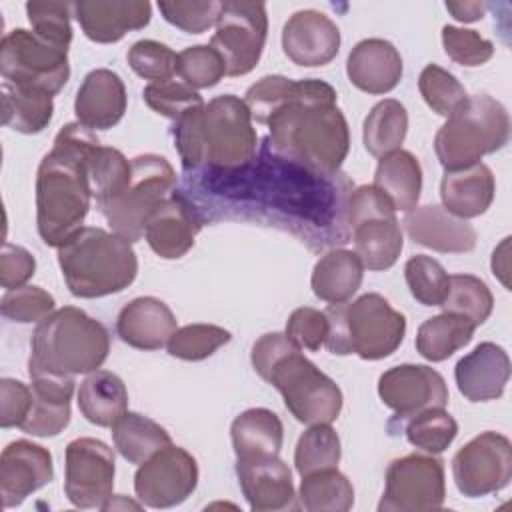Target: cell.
Here are the masks:
<instances>
[{
	"label": "cell",
	"mask_w": 512,
	"mask_h": 512,
	"mask_svg": "<svg viewBox=\"0 0 512 512\" xmlns=\"http://www.w3.org/2000/svg\"><path fill=\"white\" fill-rule=\"evenodd\" d=\"M244 102L252 120L268 126L270 148L282 160L318 176H334L346 160L348 122L328 82L268 74L246 90Z\"/></svg>",
	"instance_id": "cell-1"
},
{
	"label": "cell",
	"mask_w": 512,
	"mask_h": 512,
	"mask_svg": "<svg viewBox=\"0 0 512 512\" xmlns=\"http://www.w3.org/2000/svg\"><path fill=\"white\" fill-rule=\"evenodd\" d=\"M80 122L60 128L36 172V228L46 246L60 248L80 228L94 198L90 162L100 148Z\"/></svg>",
	"instance_id": "cell-2"
},
{
	"label": "cell",
	"mask_w": 512,
	"mask_h": 512,
	"mask_svg": "<svg viewBox=\"0 0 512 512\" xmlns=\"http://www.w3.org/2000/svg\"><path fill=\"white\" fill-rule=\"evenodd\" d=\"M246 102L222 94L174 122V146L186 172L198 168L240 170L256 156L258 134Z\"/></svg>",
	"instance_id": "cell-3"
},
{
	"label": "cell",
	"mask_w": 512,
	"mask_h": 512,
	"mask_svg": "<svg viewBox=\"0 0 512 512\" xmlns=\"http://www.w3.org/2000/svg\"><path fill=\"white\" fill-rule=\"evenodd\" d=\"M254 372L272 384L288 412L302 424H332L342 410V390L286 334L268 332L252 346Z\"/></svg>",
	"instance_id": "cell-4"
},
{
	"label": "cell",
	"mask_w": 512,
	"mask_h": 512,
	"mask_svg": "<svg viewBox=\"0 0 512 512\" xmlns=\"http://www.w3.org/2000/svg\"><path fill=\"white\" fill-rule=\"evenodd\" d=\"M56 250L62 278L76 298L118 294L138 274L132 242L98 226L80 228Z\"/></svg>",
	"instance_id": "cell-5"
},
{
	"label": "cell",
	"mask_w": 512,
	"mask_h": 512,
	"mask_svg": "<svg viewBox=\"0 0 512 512\" xmlns=\"http://www.w3.org/2000/svg\"><path fill=\"white\" fill-rule=\"evenodd\" d=\"M108 352L106 326L82 308L64 306L36 324L28 370L56 376L90 374L106 362Z\"/></svg>",
	"instance_id": "cell-6"
},
{
	"label": "cell",
	"mask_w": 512,
	"mask_h": 512,
	"mask_svg": "<svg viewBox=\"0 0 512 512\" xmlns=\"http://www.w3.org/2000/svg\"><path fill=\"white\" fill-rule=\"evenodd\" d=\"M328 336L324 346L338 356L356 354L362 360H382L396 352L406 334V318L390 302L368 292L356 300L330 304L324 310Z\"/></svg>",
	"instance_id": "cell-7"
},
{
	"label": "cell",
	"mask_w": 512,
	"mask_h": 512,
	"mask_svg": "<svg viewBox=\"0 0 512 512\" xmlns=\"http://www.w3.org/2000/svg\"><path fill=\"white\" fill-rule=\"evenodd\" d=\"M176 186L172 164L158 154H140L128 168L96 196V204L112 232L136 242L144 236L150 214Z\"/></svg>",
	"instance_id": "cell-8"
},
{
	"label": "cell",
	"mask_w": 512,
	"mask_h": 512,
	"mask_svg": "<svg viewBox=\"0 0 512 512\" xmlns=\"http://www.w3.org/2000/svg\"><path fill=\"white\" fill-rule=\"evenodd\" d=\"M508 138L510 116L504 104L488 94H474L440 126L434 150L446 172L462 170L504 148Z\"/></svg>",
	"instance_id": "cell-9"
},
{
	"label": "cell",
	"mask_w": 512,
	"mask_h": 512,
	"mask_svg": "<svg viewBox=\"0 0 512 512\" xmlns=\"http://www.w3.org/2000/svg\"><path fill=\"white\" fill-rule=\"evenodd\" d=\"M2 80L56 96L70 78L68 48L54 46L32 30L14 28L0 42Z\"/></svg>",
	"instance_id": "cell-10"
},
{
	"label": "cell",
	"mask_w": 512,
	"mask_h": 512,
	"mask_svg": "<svg viewBox=\"0 0 512 512\" xmlns=\"http://www.w3.org/2000/svg\"><path fill=\"white\" fill-rule=\"evenodd\" d=\"M266 36L268 16L264 2L226 0L220 6L210 46L224 60L226 76H244L256 68Z\"/></svg>",
	"instance_id": "cell-11"
},
{
	"label": "cell",
	"mask_w": 512,
	"mask_h": 512,
	"mask_svg": "<svg viewBox=\"0 0 512 512\" xmlns=\"http://www.w3.org/2000/svg\"><path fill=\"white\" fill-rule=\"evenodd\" d=\"M384 480L380 512H426L444 504V464L434 454H406L392 460Z\"/></svg>",
	"instance_id": "cell-12"
},
{
	"label": "cell",
	"mask_w": 512,
	"mask_h": 512,
	"mask_svg": "<svg viewBox=\"0 0 512 512\" xmlns=\"http://www.w3.org/2000/svg\"><path fill=\"white\" fill-rule=\"evenodd\" d=\"M452 478L458 492L466 498L500 492L512 478L510 440L492 430L474 436L454 454Z\"/></svg>",
	"instance_id": "cell-13"
},
{
	"label": "cell",
	"mask_w": 512,
	"mask_h": 512,
	"mask_svg": "<svg viewBox=\"0 0 512 512\" xmlns=\"http://www.w3.org/2000/svg\"><path fill=\"white\" fill-rule=\"evenodd\" d=\"M378 396L394 412L388 420L390 434H398L406 420L448 404V388L440 372L424 364H400L378 378Z\"/></svg>",
	"instance_id": "cell-14"
},
{
	"label": "cell",
	"mask_w": 512,
	"mask_h": 512,
	"mask_svg": "<svg viewBox=\"0 0 512 512\" xmlns=\"http://www.w3.org/2000/svg\"><path fill=\"white\" fill-rule=\"evenodd\" d=\"M64 494L76 508H102L114 490L116 462L108 444L98 438H76L64 454Z\"/></svg>",
	"instance_id": "cell-15"
},
{
	"label": "cell",
	"mask_w": 512,
	"mask_h": 512,
	"mask_svg": "<svg viewBox=\"0 0 512 512\" xmlns=\"http://www.w3.org/2000/svg\"><path fill=\"white\" fill-rule=\"evenodd\" d=\"M198 486L196 458L180 448L166 446L142 462L134 474L136 498L148 508L182 504Z\"/></svg>",
	"instance_id": "cell-16"
},
{
	"label": "cell",
	"mask_w": 512,
	"mask_h": 512,
	"mask_svg": "<svg viewBox=\"0 0 512 512\" xmlns=\"http://www.w3.org/2000/svg\"><path fill=\"white\" fill-rule=\"evenodd\" d=\"M54 478L48 448L26 438L10 442L0 454V496L4 508L20 506Z\"/></svg>",
	"instance_id": "cell-17"
},
{
	"label": "cell",
	"mask_w": 512,
	"mask_h": 512,
	"mask_svg": "<svg viewBox=\"0 0 512 512\" xmlns=\"http://www.w3.org/2000/svg\"><path fill=\"white\" fill-rule=\"evenodd\" d=\"M236 476L240 490L254 512L296 510L298 494L294 490L292 472L278 456H262L252 460H236Z\"/></svg>",
	"instance_id": "cell-18"
},
{
	"label": "cell",
	"mask_w": 512,
	"mask_h": 512,
	"mask_svg": "<svg viewBox=\"0 0 512 512\" xmlns=\"http://www.w3.org/2000/svg\"><path fill=\"white\" fill-rule=\"evenodd\" d=\"M282 50L296 66H326L340 50V30L324 12L298 10L282 28Z\"/></svg>",
	"instance_id": "cell-19"
},
{
	"label": "cell",
	"mask_w": 512,
	"mask_h": 512,
	"mask_svg": "<svg viewBox=\"0 0 512 512\" xmlns=\"http://www.w3.org/2000/svg\"><path fill=\"white\" fill-rule=\"evenodd\" d=\"M404 230L414 244L442 254H464L476 246V230L468 220L450 214L444 206L426 204L406 212Z\"/></svg>",
	"instance_id": "cell-20"
},
{
	"label": "cell",
	"mask_w": 512,
	"mask_h": 512,
	"mask_svg": "<svg viewBox=\"0 0 512 512\" xmlns=\"http://www.w3.org/2000/svg\"><path fill=\"white\" fill-rule=\"evenodd\" d=\"M74 18L88 40L96 44H114L128 32L148 26L152 6L146 0H80L74 2Z\"/></svg>",
	"instance_id": "cell-21"
},
{
	"label": "cell",
	"mask_w": 512,
	"mask_h": 512,
	"mask_svg": "<svg viewBox=\"0 0 512 512\" xmlns=\"http://www.w3.org/2000/svg\"><path fill=\"white\" fill-rule=\"evenodd\" d=\"M510 378L508 352L494 342H480L454 368L460 394L470 402L498 400Z\"/></svg>",
	"instance_id": "cell-22"
},
{
	"label": "cell",
	"mask_w": 512,
	"mask_h": 512,
	"mask_svg": "<svg viewBox=\"0 0 512 512\" xmlns=\"http://www.w3.org/2000/svg\"><path fill=\"white\" fill-rule=\"evenodd\" d=\"M28 374L32 406L20 430L38 438L58 436L70 422L74 376H56L34 370H28Z\"/></svg>",
	"instance_id": "cell-23"
},
{
	"label": "cell",
	"mask_w": 512,
	"mask_h": 512,
	"mask_svg": "<svg viewBox=\"0 0 512 512\" xmlns=\"http://www.w3.org/2000/svg\"><path fill=\"white\" fill-rule=\"evenodd\" d=\"M202 228L196 210L182 196H168L148 218L144 238L154 254L164 260L182 258Z\"/></svg>",
	"instance_id": "cell-24"
},
{
	"label": "cell",
	"mask_w": 512,
	"mask_h": 512,
	"mask_svg": "<svg viewBox=\"0 0 512 512\" xmlns=\"http://www.w3.org/2000/svg\"><path fill=\"white\" fill-rule=\"evenodd\" d=\"M126 104L128 96L122 78L108 68H96L84 76L76 92L74 114L90 130H108L122 120Z\"/></svg>",
	"instance_id": "cell-25"
},
{
	"label": "cell",
	"mask_w": 512,
	"mask_h": 512,
	"mask_svg": "<svg viewBox=\"0 0 512 512\" xmlns=\"http://www.w3.org/2000/svg\"><path fill=\"white\" fill-rule=\"evenodd\" d=\"M404 66L398 48L384 38L360 40L348 54V80L366 94H386L402 78Z\"/></svg>",
	"instance_id": "cell-26"
},
{
	"label": "cell",
	"mask_w": 512,
	"mask_h": 512,
	"mask_svg": "<svg viewBox=\"0 0 512 512\" xmlns=\"http://www.w3.org/2000/svg\"><path fill=\"white\" fill-rule=\"evenodd\" d=\"M176 316L166 302L154 296L130 300L116 318L120 340L138 350H160L176 332Z\"/></svg>",
	"instance_id": "cell-27"
},
{
	"label": "cell",
	"mask_w": 512,
	"mask_h": 512,
	"mask_svg": "<svg viewBox=\"0 0 512 512\" xmlns=\"http://www.w3.org/2000/svg\"><path fill=\"white\" fill-rule=\"evenodd\" d=\"M494 192V174L482 162L462 170H448L440 182L442 206L462 220L484 214L494 200Z\"/></svg>",
	"instance_id": "cell-28"
},
{
	"label": "cell",
	"mask_w": 512,
	"mask_h": 512,
	"mask_svg": "<svg viewBox=\"0 0 512 512\" xmlns=\"http://www.w3.org/2000/svg\"><path fill=\"white\" fill-rule=\"evenodd\" d=\"M230 438L236 460L278 456L284 440V426L268 408H248L230 424Z\"/></svg>",
	"instance_id": "cell-29"
},
{
	"label": "cell",
	"mask_w": 512,
	"mask_h": 512,
	"mask_svg": "<svg viewBox=\"0 0 512 512\" xmlns=\"http://www.w3.org/2000/svg\"><path fill=\"white\" fill-rule=\"evenodd\" d=\"M364 266L356 252L336 248L326 252L312 270L310 286L316 298L328 304L348 302L360 288Z\"/></svg>",
	"instance_id": "cell-30"
},
{
	"label": "cell",
	"mask_w": 512,
	"mask_h": 512,
	"mask_svg": "<svg viewBox=\"0 0 512 512\" xmlns=\"http://www.w3.org/2000/svg\"><path fill=\"white\" fill-rule=\"evenodd\" d=\"M78 408L90 424L112 428L128 410L126 384L118 374L98 368L80 382Z\"/></svg>",
	"instance_id": "cell-31"
},
{
	"label": "cell",
	"mask_w": 512,
	"mask_h": 512,
	"mask_svg": "<svg viewBox=\"0 0 512 512\" xmlns=\"http://www.w3.org/2000/svg\"><path fill=\"white\" fill-rule=\"evenodd\" d=\"M374 186L392 202L394 210L410 212L418 206L422 192V168L408 150H394L378 160Z\"/></svg>",
	"instance_id": "cell-32"
},
{
	"label": "cell",
	"mask_w": 512,
	"mask_h": 512,
	"mask_svg": "<svg viewBox=\"0 0 512 512\" xmlns=\"http://www.w3.org/2000/svg\"><path fill=\"white\" fill-rule=\"evenodd\" d=\"M352 240L354 252L362 266L374 272L392 268L404 246L400 222L396 216L372 218L356 224L352 228Z\"/></svg>",
	"instance_id": "cell-33"
},
{
	"label": "cell",
	"mask_w": 512,
	"mask_h": 512,
	"mask_svg": "<svg viewBox=\"0 0 512 512\" xmlns=\"http://www.w3.org/2000/svg\"><path fill=\"white\" fill-rule=\"evenodd\" d=\"M112 440L116 450L130 464H142L158 450L172 444L164 426L138 412H124L112 426Z\"/></svg>",
	"instance_id": "cell-34"
},
{
	"label": "cell",
	"mask_w": 512,
	"mask_h": 512,
	"mask_svg": "<svg viewBox=\"0 0 512 512\" xmlns=\"http://www.w3.org/2000/svg\"><path fill=\"white\" fill-rule=\"evenodd\" d=\"M474 330L476 326L466 316L442 312L420 324L416 332V350L430 362L448 360L472 340Z\"/></svg>",
	"instance_id": "cell-35"
},
{
	"label": "cell",
	"mask_w": 512,
	"mask_h": 512,
	"mask_svg": "<svg viewBox=\"0 0 512 512\" xmlns=\"http://www.w3.org/2000/svg\"><path fill=\"white\" fill-rule=\"evenodd\" d=\"M54 114L52 96L2 82V124L20 134L42 132Z\"/></svg>",
	"instance_id": "cell-36"
},
{
	"label": "cell",
	"mask_w": 512,
	"mask_h": 512,
	"mask_svg": "<svg viewBox=\"0 0 512 512\" xmlns=\"http://www.w3.org/2000/svg\"><path fill=\"white\" fill-rule=\"evenodd\" d=\"M408 132V112L402 102L384 98L372 106L362 126L364 148L382 158L394 150H400Z\"/></svg>",
	"instance_id": "cell-37"
},
{
	"label": "cell",
	"mask_w": 512,
	"mask_h": 512,
	"mask_svg": "<svg viewBox=\"0 0 512 512\" xmlns=\"http://www.w3.org/2000/svg\"><path fill=\"white\" fill-rule=\"evenodd\" d=\"M298 500L308 512H348L354 506V486L338 468L318 470L302 476Z\"/></svg>",
	"instance_id": "cell-38"
},
{
	"label": "cell",
	"mask_w": 512,
	"mask_h": 512,
	"mask_svg": "<svg viewBox=\"0 0 512 512\" xmlns=\"http://www.w3.org/2000/svg\"><path fill=\"white\" fill-rule=\"evenodd\" d=\"M342 456L340 438L330 424H312L304 430L296 442L294 466L300 476L338 468Z\"/></svg>",
	"instance_id": "cell-39"
},
{
	"label": "cell",
	"mask_w": 512,
	"mask_h": 512,
	"mask_svg": "<svg viewBox=\"0 0 512 512\" xmlns=\"http://www.w3.org/2000/svg\"><path fill=\"white\" fill-rule=\"evenodd\" d=\"M442 312H454L466 316L474 326L488 320L494 308V296L484 280L472 274H452L448 282V294L440 304Z\"/></svg>",
	"instance_id": "cell-40"
},
{
	"label": "cell",
	"mask_w": 512,
	"mask_h": 512,
	"mask_svg": "<svg viewBox=\"0 0 512 512\" xmlns=\"http://www.w3.org/2000/svg\"><path fill=\"white\" fill-rule=\"evenodd\" d=\"M406 440L426 454L444 452L458 434V422L444 408H428L402 426Z\"/></svg>",
	"instance_id": "cell-41"
},
{
	"label": "cell",
	"mask_w": 512,
	"mask_h": 512,
	"mask_svg": "<svg viewBox=\"0 0 512 512\" xmlns=\"http://www.w3.org/2000/svg\"><path fill=\"white\" fill-rule=\"evenodd\" d=\"M230 338L232 334L216 324H186L176 328L166 348L168 354L178 360L198 362L212 356L218 348L228 344Z\"/></svg>",
	"instance_id": "cell-42"
},
{
	"label": "cell",
	"mask_w": 512,
	"mask_h": 512,
	"mask_svg": "<svg viewBox=\"0 0 512 512\" xmlns=\"http://www.w3.org/2000/svg\"><path fill=\"white\" fill-rule=\"evenodd\" d=\"M418 90L424 102L444 118L452 116L468 100L466 88L458 82V78L438 64H428L422 68L418 76Z\"/></svg>",
	"instance_id": "cell-43"
},
{
	"label": "cell",
	"mask_w": 512,
	"mask_h": 512,
	"mask_svg": "<svg viewBox=\"0 0 512 512\" xmlns=\"http://www.w3.org/2000/svg\"><path fill=\"white\" fill-rule=\"evenodd\" d=\"M404 278L410 294L422 306H440L448 294L450 276L444 266L426 254H416L404 264Z\"/></svg>",
	"instance_id": "cell-44"
},
{
	"label": "cell",
	"mask_w": 512,
	"mask_h": 512,
	"mask_svg": "<svg viewBox=\"0 0 512 512\" xmlns=\"http://www.w3.org/2000/svg\"><path fill=\"white\" fill-rule=\"evenodd\" d=\"M176 74L190 88L202 90L216 86L226 76V66L210 44H196L178 52Z\"/></svg>",
	"instance_id": "cell-45"
},
{
	"label": "cell",
	"mask_w": 512,
	"mask_h": 512,
	"mask_svg": "<svg viewBox=\"0 0 512 512\" xmlns=\"http://www.w3.org/2000/svg\"><path fill=\"white\" fill-rule=\"evenodd\" d=\"M70 12H74V4L68 2H26V16L32 32L42 40L62 48H68L72 42Z\"/></svg>",
	"instance_id": "cell-46"
},
{
	"label": "cell",
	"mask_w": 512,
	"mask_h": 512,
	"mask_svg": "<svg viewBox=\"0 0 512 512\" xmlns=\"http://www.w3.org/2000/svg\"><path fill=\"white\" fill-rule=\"evenodd\" d=\"M144 102L160 116L170 120H180L186 112L204 104L198 90L190 88L182 80H164V82H150L144 92Z\"/></svg>",
	"instance_id": "cell-47"
},
{
	"label": "cell",
	"mask_w": 512,
	"mask_h": 512,
	"mask_svg": "<svg viewBox=\"0 0 512 512\" xmlns=\"http://www.w3.org/2000/svg\"><path fill=\"white\" fill-rule=\"evenodd\" d=\"M126 60H128V66L140 78L150 82H164L174 78L178 54L162 42L138 40L130 46Z\"/></svg>",
	"instance_id": "cell-48"
},
{
	"label": "cell",
	"mask_w": 512,
	"mask_h": 512,
	"mask_svg": "<svg viewBox=\"0 0 512 512\" xmlns=\"http://www.w3.org/2000/svg\"><path fill=\"white\" fill-rule=\"evenodd\" d=\"M54 296L40 286L24 284L20 288L6 290L0 298V312L4 318L20 324L40 322L54 312Z\"/></svg>",
	"instance_id": "cell-49"
},
{
	"label": "cell",
	"mask_w": 512,
	"mask_h": 512,
	"mask_svg": "<svg viewBox=\"0 0 512 512\" xmlns=\"http://www.w3.org/2000/svg\"><path fill=\"white\" fill-rule=\"evenodd\" d=\"M222 2L216 0H164L158 2V10L162 18L188 32V34H202L208 28L216 26Z\"/></svg>",
	"instance_id": "cell-50"
},
{
	"label": "cell",
	"mask_w": 512,
	"mask_h": 512,
	"mask_svg": "<svg viewBox=\"0 0 512 512\" xmlns=\"http://www.w3.org/2000/svg\"><path fill=\"white\" fill-rule=\"evenodd\" d=\"M442 46L450 60L460 66L476 68L494 56V44L480 36L476 30L446 24L442 28Z\"/></svg>",
	"instance_id": "cell-51"
},
{
	"label": "cell",
	"mask_w": 512,
	"mask_h": 512,
	"mask_svg": "<svg viewBox=\"0 0 512 512\" xmlns=\"http://www.w3.org/2000/svg\"><path fill=\"white\" fill-rule=\"evenodd\" d=\"M288 340L300 348V350H310L316 352L324 346L326 336H328V318L324 310H316L310 306H300L296 308L286 322V332Z\"/></svg>",
	"instance_id": "cell-52"
},
{
	"label": "cell",
	"mask_w": 512,
	"mask_h": 512,
	"mask_svg": "<svg viewBox=\"0 0 512 512\" xmlns=\"http://www.w3.org/2000/svg\"><path fill=\"white\" fill-rule=\"evenodd\" d=\"M344 222L354 228L356 224L364 222V220H372V218H390L396 216V210L392 206V202L374 186V184H364L354 188L344 206Z\"/></svg>",
	"instance_id": "cell-53"
},
{
	"label": "cell",
	"mask_w": 512,
	"mask_h": 512,
	"mask_svg": "<svg viewBox=\"0 0 512 512\" xmlns=\"http://www.w3.org/2000/svg\"><path fill=\"white\" fill-rule=\"evenodd\" d=\"M32 406V390L16 378L0 380V426L20 428Z\"/></svg>",
	"instance_id": "cell-54"
},
{
	"label": "cell",
	"mask_w": 512,
	"mask_h": 512,
	"mask_svg": "<svg viewBox=\"0 0 512 512\" xmlns=\"http://www.w3.org/2000/svg\"><path fill=\"white\" fill-rule=\"evenodd\" d=\"M36 272L34 256L16 244L6 242L0 254V284L6 290L24 286Z\"/></svg>",
	"instance_id": "cell-55"
},
{
	"label": "cell",
	"mask_w": 512,
	"mask_h": 512,
	"mask_svg": "<svg viewBox=\"0 0 512 512\" xmlns=\"http://www.w3.org/2000/svg\"><path fill=\"white\" fill-rule=\"evenodd\" d=\"M444 6L458 22H464V24L480 20L486 12L484 2H446Z\"/></svg>",
	"instance_id": "cell-56"
},
{
	"label": "cell",
	"mask_w": 512,
	"mask_h": 512,
	"mask_svg": "<svg viewBox=\"0 0 512 512\" xmlns=\"http://www.w3.org/2000/svg\"><path fill=\"white\" fill-rule=\"evenodd\" d=\"M510 238L506 236L500 246H496L494 254H492V274L510 290V282H508V274H510Z\"/></svg>",
	"instance_id": "cell-57"
}]
</instances>
